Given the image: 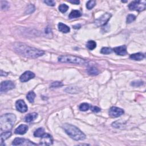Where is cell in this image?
I'll return each instance as SVG.
<instances>
[{
	"mask_svg": "<svg viewBox=\"0 0 146 146\" xmlns=\"http://www.w3.org/2000/svg\"><path fill=\"white\" fill-rule=\"evenodd\" d=\"M38 116V114L36 112L30 113V114H27L25 118V120L26 122H31L34 121Z\"/></svg>",
	"mask_w": 146,
	"mask_h": 146,
	"instance_id": "e0dca14e",
	"label": "cell"
},
{
	"mask_svg": "<svg viewBox=\"0 0 146 146\" xmlns=\"http://www.w3.org/2000/svg\"><path fill=\"white\" fill-rule=\"evenodd\" d=\"M1 9L4 10V9H8L9 7V4L6 1H1Z\"/></svg>",
	"mask_w": 146,
	"mask_h": 146,
	"instance_id": "4dcf8cb0",
	"label": "cell"
},
{
	"mask_svg": "<svg viewBox=\"0 0 146 146\" xmlns=\"http://www.w3.org/2000/svg\"><path fill=\"white\" fill-rule=\"evenodd\" d=\"M12 144L14 145H36L37 144L33 143L29 140L23 138H16L13 140Z\"/></svg>",
	"mask_w": 146,
	"mask_h": 146,
	"instance_id": "ba28073f",
	"label": "cell"
},
{
	"mask_svg": "<svg viewBox=\"0 0 146 146\" xmlns=\"http://www.w3.org/2000/svg\"><path fill=\"white\" fill-rule=\"evenodd\" d=\"M53 139L52 136L49 134H45L41 137L39 144L43 145H50L53 144Z\"/></svg>",
	"mask_w": 146,
	"mask_h": 146,
	"instance_id": "9c48e42d",
	"label": "cell"
},
{
	"mask_svg": "<svg viewBox=\"0 0 146 146\" xmlns=\"http://www.w3.org/2000/svg\"><path fill=\"white\" fill-rule=\"evenodd\" d=\"M131 60H135V61H141L144 58V55L143 53H138L135 54H131L129 56Z\"/></svg>",
	"mask_w": 146,
	"mask_h": 146,
	"instance_id": "2e32d148",
	"label": "cell"
},
{
	"mask_svg": "<svg viewBox=\"0 0 146 146\" xmlns=\"http://www.w3.org/2000/svg\"><path fill=\"white\" fill-rule=\"evenodd\" d=\"M112 49H111L110 48H106V47H105V48H103L100 50V53L103 54H109L112 52Z\"/></svg>",
	"mask_w": 146,
	"mask_h": 146,
	"instance_id": "d4e9b609",
	"label": "cell"
},
{
	"mask_svg": "<svg viewBox=\"0 0 146 146\" xmlns=\"http://www.w3.org/2000/svg\"><path fill=\"white\" fill-rule=\"evenodd\" d=\"M82 16L81 12L78 10H72L70 14H69V18L72 19L75 18H78Z\"/></svg>",
	"mask_w": 146,
	"mask_h": 146,
	"instance_id": "ffe728a7",
	"label": "cell"
},
{
	"mask_svg": "<svg viewBox=\"0 0 146 146\" xmlns=\"http://www.w3.org/2000/svg\"><path fill=\"white\" fill-rule=\"evenodd\" d=\"M113 51L119 55H125L127 54V48L125 45L116 47L113 49Z\"/></svg>",
	"mask_w": 146,
	"mask_h": 146,
	"instance_id": "4fadbf2b",
	"label": "cell"
},
{
	"mask_svg": "<svg viewBox=\"0 0 146 146\" xmlns=\"http://www.w3.org/2000/svg\"><path fill=\"white\" fill-rule=\"evenodd\" d=\"M16 121V116L13 114H6L0 118V127L1 131H9L13 128Z\"/></svg>",
	"mask_w": 146,
	"mask_h": 146,
	"instance_id": "3957f363",
	"label": "cell"
},
{
	"mask_svg": "<svg viewBox=\"0 0 146 146\" xmlns=\"http://www.w3.org/2000/svg\"><path fill=\"white\" fill-rule=\"evenodd\" d=\"M124 114V111L116 107H112L109 110V115L112 117H119Z\"/></svg>",
	"mask_w": 146,
	"mask_h": 146,
	"instance_id": "30bf717a",
	"label": "cell"
},
{
	"mask_svg": "<svg viewBox=\"0 0 146 146\" xmlns=\"http://www.w3.org/2000/svg\"><path fill=\"white\" fill-rule=\"evenodd\" d=\"M91 110H92V111H93L94 112H98L100 111V108H99L98 107H96V106L92 107L91 108Z\"/></svg>",
	"mask_w": 146,
	"mask_h": 146,
	"instance_id": "836d02e7",
	"label": "cell"
},
{
	"mask_svg": "<svg viewBox=\"0 0 146 146\" xmlns=\"http://www.w3.org/2000/svg\"><path fill=\"white\" fill-rule=\"evenodd\" d=\"M16 107L21 112H26L28 110L26 104L23 100H18L16 103Z\"/></svg>",
	"mask_w": 146,
	"mask_h": 146,
	"instance_id": "7c38bea8",
	"label": "cell"
},
{
	"mask_svg": "<svg viewBox=\"0 0 146 146\" xmlns=\"http://www.w3.org/2000/svg\"><path fill=\"white\" fill-rule=\"evenodd\" d=\"M63 128L67 135L75 140H83L86 138V135L82 131L71 124L67 123L63 124Z\"/></svg>",
	"mask_w": 146,
	"mask_h": 146,
	"instance_id": "7a4b0ae2",
	"label": "cell"
},
{
	"mask_svg": "<svg viewBox=\"0 0 146 146\" xmlns=\"http://www.w3.org/2000/svg\"><path fill=\"white\" fill-rule=\"evenodd\" d=\"M96 5V1H89L87 3L86 6L89 10L93 9Z\"/></svg>",
	"mask_w": 146,
	"mask_h": 146,
	"instance_id": "83f0119b",
	"label": "cell"
},
{
	"mask_svg": "<svg viewBox=\"0 0 146 146\" xmlns=\"http://www.w3.org/2000/svg\"><path fill=\"white\" fill-rule=\"evenodd\" d=\"M68 9H69V6L66 4H61V5L59 6V10H60L61 13H64L66 12Z\"/></svg>",
	"mask_w": 146,
	"mask_h": 146,
	"instance_id": "484cf974",
	"label": "cell"
},
{
	"mask_svg": "<svg viewBox=\"0 0 146 146\" xmlns=\"http://www.w3.org/2000/svg\"><path fill=\"white\" fill-rule=\"evenodd\" d=\"M58 61L61 63H72L79 65H83L86 63V61L84 59L71 55H64L59 56Z\"/></svg>",
	"mask_w": 146,
	"mask_h": 146,
	"instance_id": "277c9868",
	"label": "cell"
},
{
	"mask_svg": "<svg viewBox=\"0 0 146 146\" xmlns=\"http://www.w3.org/2000/svg\"><path fill=\"white\" fill-rule=\"evenodd\" d=\"M35 10V8L34 6L33 5H30L27 6V8L26 10L25 13L26 14H32V13H33Z\"/></svg>",
	"mask_w": 146,
	"mask_h": 146,
	"instance_id": "f1b7e54d",
	"label": "cell"
},
{
	"mask_svg": "<svg viewBox=\"0 0 146 146\" xmlns=\"http://www.w3.org/2000/svg\"><path fill=\"white\" fill-rule=\"evenodd\" d=\"M28 130V127L25 124H21L18 127L15 129L14 133L16 134H19V135H23L25 134Z\"/></svg>",
	"mask_w": 146,
	"mask_h": 146,
	"instance_id": "5bb4252c",
	"label": "cell"
},
{
	"mask_svg": "<svg viewBox=\"0 0 146 146\" xmlns=\"http://www.w3.org/2000/svg\"><path fill=\"white\" fill-rule=\"evenodd\" d=\"M8 75V73L5 72H4L2 70L1 71V76H6V75Z\"/></svg>",
	"mask_w": 146,
	"mask_h": 146,
	"instance_id": "8d00e7d4",
	"label": "cell"
},
{
	"mask_svg": "<svg viewBox=\"0 0 146 146\" xmlns=\"http://www.w3.org/2000/svg\"><path fill=\"white\" fill-rule=\"evenodd\" d=\"M136 19V17L133 14H129L127 17V21L126 22L127 23H130L132 22H133Z\"/></svg>",
	"mask_w": 146,
	"mask_h": 146,
	"instance_id": "f546056e",
	"label": "cell"
},
{
	"mask_svg": "<svg viewBox=\"0 0 146 146\" xmlns=\"http://www.w3.org/2000/svg\"><path fill=\"white\" fill-rule=\"evenodd\" d=\"M111 17V14L110 13H105L101 16L100 18L95 20V24L97 27L104 26L108 22V21L110 20Z\"/></svg>",
	"mask_w": 146,
	"mask_h": 146,
	"instance_id": "8992f818",
	"label": "cell"
},
{
	"mask_svg": "<svg viewBox=\"0 0 146 146\" xmlns=\"http://www.w3.org/2000/svg\"><path fill=\"white\" fill-rule=\"evenodd\" d=\"M143 84V82L142 81H134L133 83H131V85L134 87H139L142 85Z\"/></svg>",
	"mask_w": 146,
	"mask_h": 146,
	"instance_id": "d6a6232c",
	"label": "cell"
},
{
	"mask_svg": "<svg viewBox=\"0 0 146 146\" xmlns=\"http://www.w3.org/2000/svg\"><path fill=\"white\" fill-rule=\"evenodd\" d=\"M63 85V84L61 82L59 81H56L52 83L51 84L50 87L51 88H58V87H61Z\"/></svg>",
	"mask_w": 146,
	"mask_h": 146,
	"instance_id": "4316f807",
	"label": "cell"
},
{
	"mask_svg": "<svg viewBox=\"0 0 146 146\" xmlns=\"http://www.w3.org/2000/svg\"><path fill=\"white\" fill-rule=\"evenodd\" d=\"M128 8L130 10L142 11L145 10V5L140 1H134L129 4Z\"/></svg>",
	"mask_w": 146,
	"mask_h": 146,
	"instance_id": "5b68a950",
	"label": "cell"
},
{
	"mask_svg": "<svg viewBox=\"0 0 146 146\" xmlns=\"http://www.w3.org/2000/svg\"><path fill=\"white\" fill-rule=\"evenodd\" d=\"M11 135V133L9 131H5L4 133H2L1 134V136H0V139H1V143H3L4 141L6 140L7 139L10 138V136Z\"/></svg>",
	"mask_w": 146,
	"mask_h": 146,
	"instance_id": "ac0fdd59",
	"label": "cell"
},
{
	"mask_svg": "<svg viewBox=\"0 0 146 146\" xmlns=\"http://www.w3.org/2000/svg\"><path fill=\"white\" fill-rule=\"evenodd\" d=\"M87 72L91 75H96L99 74V70L96 67H92L87 70Z\"/></svg>",
	"mask_w": 146,
	"mask_h": 146,
	"instance_id": "603a6c76",
	"label": "cell"
},
{
	"mask_svg": "<svg viewBox=\"0 0 146 146\" xmlns=\"http://www.w3.org/2000/svg\"><path fill=\"white\" fill-rule=\"evenodd\" d=\"M35 98H36V94H35L33 91H30L27 94L26 98L30 103L34 102Z\"/></svg>",
	"mask_w": 146,
	"mask_h": 146,
	"instance_id": "44dd1931",
	"label": "cell"
},
{
	"mask_svg": "<svg viewBox=\"0 0 146 146\" xmlns=\"http://www.w3.org/2000/svg\"><path fill=\"white\" fill-rule=\"evenodd\" d=\"M15 87V84H14L13 82L10 81H6L1 82V93H5L9 90H12Z\"/></svg>",
	"mask_w": 146,
	"mask_h": 146,
	"instance_id": "52a82bcc",
	"label": "cell"
},
{
	"mask_svg": "<svg viewBox=\"0 0 146 146\" xmlns=\"http://www.w3.org/2000/svg\"><path fill=\"white\" fill-rule=\"evenodd\" d=\"M86 47L89 50H93L96 47V43L94 41H89L86 44Z\"/></svg>",
	"mask_w": 146,
	"mask_h": 146,
	"instance_id": "7402d4cb",
	"label": "cell"
},
{
	"mask_svg": "<svg viewBox=\"0 0 146 146\" xmlns=\"http://www.w3.org/2000/svg\"><path fill=\"white\" fill-rule=\"evenodd\" d=\"M58 29L61 32L64 33H69L70 31V27L62 22L59 23Z\"/></svg>",
	"mask_w": 146,
	"mask_h": 146,
	"instance_id": "9a60e30c",
	"label": "cell"
},
{
	"mask_svg": "<svg viewBox=\"0 0 146 146\" xmlns=\"http://www.w3.org/2000/svg\"><path fill=\"white\" fill-rule=\"evenodd\" d=\"M69 2L75 5H78L80 3L79 1H78V0H74V1H69Z\"/></svg>",
	"mask_w": 146,
	"mask_h": 146,
	"instance_id": "e575fe53",
	"label": "cell"
},
{
	"mask_svg": "<svg viewBox=\"0 0 146 146\" xmlns=\"http://www.w3.org/2000/svg\"><path fill=\"white\" fill-rule=\"evenodd\" d=\"M45 134V130L43 128H39L34 133V136L35 137L41 138Z\"/></svg>",
	"mask_w": 146,
	"mask_h": 146,
	"instance_id": "d6986e66",
	"label": "cell"
},
{
	"mask_svg": "<svg viewBox=\"0 0 146 146\" xmlns=\"http://www.w3.org/2000/svg\"><path fill=\"white\" fill-rule=\"evenodd\" d=\"M35 77V74L32 71H27L23 73V74L21 75L20 78V81L22 82H26L30 81V79L34 78Z\"/></svg>",
	"mask_w": 146,
	"mask_h": 146,
	"instance_id": "8fae6325",
	"label": "cell"
},
{
	"mask_svg": "<svg viewBox=\"0 0 146 146\" xmlns=\"http://www.w3.org/2000/svg\"><path fill=\"white\" fill-rule=\"evenodd\" d=\"M44 2L48 6H54L55 5V2L53 0H46V1H44Z\"/></svg>",
	"mask_w": 146,
	"mask_h": 146,
	"instance_id": "1f68e13d",
	"label": "cell"
},
{
	"mask_svg": "<svg viewBox=\"0 0 146 146\" xmlns=\"http://www.w3.org/2000/svg\"><path fill=\"white\" fill-rule=\"evenodd\" d=\"M51 32V30L49 27H46L45 29V33L48 34H50V33Z\"/></svg>",
	"mask_w": 146,
	"mask_h": 146,
	"instance_id": "d590c367",
	"label": "cell"
},
{
	"mask_svg": "<svg viewBox=\"0 0 146 146\" xmlns=\"http://www.w3.org/2000/svg\"><path fill=\"white\" fill-rule=\"evenodd\" d=\"M89 109H90V105L88 103H83L81 104L79 106V110L82 111H86Z\"/></svg>",
	"mask_w": 146,
	"mask_h": 146,
	"instance_id": "cb8c5ba5",
	"label": "cell"
},
{
	"mask_svg": "<svg viewBox=\"0 0 146 146\" xmlns=\"http://www.w3.org/2000/svg\"><path fill=\"white\" fill-rule=\"evenodd\" d=\"M14 50L19 54L30 58H38L45 54V51H43L21 43L14 44Z\"/></svg>",
	"mask_w": 146,
	"mask_h": 146,
	"instance_id": "6da1fadb",
	"label": "cell"
}]
</instances>
